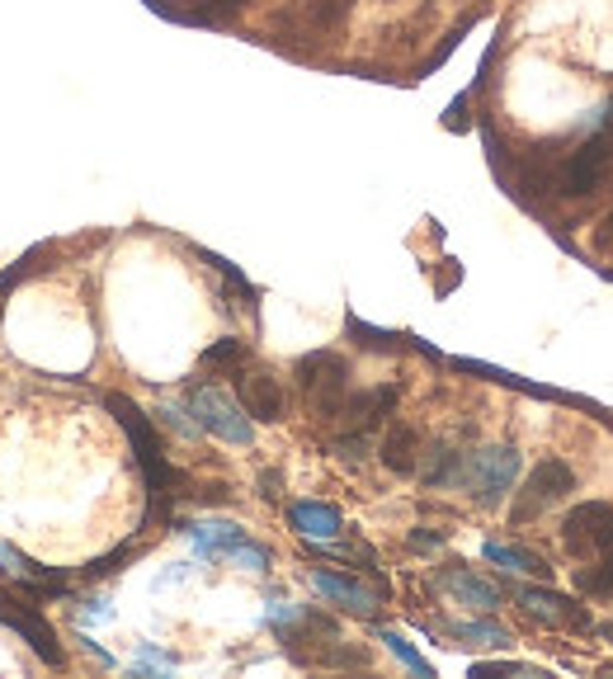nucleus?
I'll use <instances>...</instances> for the list:
<instances>
[{"label":"nucleus","mask_w":613,"mask_h":679,"mask_svg":"<svg viewBox=\"0 0 613 679\" xmlns=\"http://www.w3.org/2000/svg\"><path fill=\"white\" fill-rule=\"evenodd\" d=\"M576 491V472H572V462H562V458H543L534 467L529 477H524V486H519V501L515 509H510V523H534L538 515H548L557 501H566V495Z\"/></svg>","instance_id":"nucleus-4"},{"label":"nucleus","mask_w":613,"mask_h":679,"mask_svg":"<svg viewBox=\"0 0 613 679\" xmlns=\"http://www.w3.org/2000/svg\"><path fill=\"white\" fill-rule=\"evenodd\" d=\"M297 387H303V402L317 420H340V410L350 402V363L331 349H317L297 363Z\"/></svg>","instance_id":"nucleus-1"},{"label":"nucleus","mask_w":613,"mask_h":679,"mask_svg":"<svg viewBox=\"0 0 613 679\" xmlns=\"http://www.w3.org/2000/svg\"><path fill=\"white\" fill-rule=\"evenodd\" d=\"M0 622H10V628L20 632L24 642L34 646V651H38V656L48 661V665H62V646H57L52 628H48V622H42V618L34 614V608H24V604H14V600H5V594H0Z\"/></svg>","instance_id":"nucleus-11"},{"label":"nucleus","mask_w":613,"mask_h":679,"mask_svg":"<svg viewBox=\"0 0 613 679\" xmlns=\"http://www.w3.org/2000/svg\"><path fill=\"white\" fill-rule=\"evenodd\" d=\"M311 585H317L326 600H335L340 608H350V614H373L378 608V594L359 585V580L350 576H335V571H311Z\"/></svg>","instance_id":"nucleus-15"},{"label":"nucleus","mask_w":613,"mask_h":679,"mask_svg":"<svg viewBox=\"0 0 613 679\" xmlns=\"http://www.w3.org/2000/svg\"><path fill=\"white\" fill-rule=\"evenodd\" d=\"M515 481H519V448H510V444H491V448H477L463 458L458 486L473 495L477 505H501Z\"/></svg>","instance_id":"nucleus-2"},{"label":"nucleus","mask_w":613,"mask_h":679,"mask_svg":"<svg viewBox=\"0 0 613 679\" xmlns=\"http://www.w3.org/2000/svg\"><path fill=\"white\" fill-rule=\"evenodd\" d=\"M487 557L495 566H505V571H524V576H538V580H548L552 576V566L538 557V552L529 547H505V543H487Z\"/></svg>","instance_id":"nucleus-19"},{"label":"nucleus","mask_w":613,"mask_h":679,"mask_svg":"<svg viewBox=\"0 0 613 679\" xmlns=\"http://www.w3.org/2000/svg\"><path fill=\"white\" fill-rule=\"evenodd\" d=\"M392 406H396V387H373V392H359V396H350L345 402V424L354 434H368V430H378L382 416H392Z\"/></svg>","instance_id":"nucleus-14"},{"label":"nucleus","mask_w":613,"mask_h":679,"mask_svg":"<svg viewBox=\"0 0 613 679\" xmlns=\"http://www.w3.org/2000/svg\"><path fill=\"white\" fill-rule=\"evenodd\" d=\"M515 600H519L524 614L538 618V622H548V628H590L586 608H580L576 600H566V594H557V590L519 585V590H515Z\"/></svg>","instance_id":"nucleus-9"},{"label":"nucleus","mask_w":613,"mask_h":679,"mask_svg":"<svg viewBox=\"0 0 613 679\" xmlns=\"http://www.w3.org/2000/svg\"><path fill=\"white\" fill-rule=\"evenodd\" d=\"M463 458L467 453H458L453 444H434L430 448V467L420 472L425 486H458L463 481Z\"/></svg>","instance_id":"nucleus-17"},{"label":"nucleus","mask_w":613,"mask_h":679,"mask_svg":"<svg viewBox=\"0 0 613 679\" xmlns=\"http://www.w3.org/2000/svg\"><path fill=\"white\" fill-rule=\"evenodd\" d=\"M449 632L463 637V642H473V646H505L510 642V632L501 622H453Z\"/></svg>","instance_id":"nucleus-21"},{"label":"nucleus","mask_w":613,"mask_h":679,"mask_svg":"<svg viewBox=\"0 0 613 679\" xmlns=\"http://www.w3.org/2000/svg\"><path fill=\"white\" fill-rule=\"evenodd\" d=\"M241 359H246V345H241V340H232V335L204 349V368H241Z\"/></svg>","instance_id":"nucleus-22"},{"label":"nucleus","mask_w":613,"mask_h":679,"mask_svg":"<svg viewBox=\"0 0 613 679\" xmlns=\"http://www.w3.org/2000/svg\"><path fill=\"white\" fill-rule=\"evenodd\" d=\"M378 453H382V462H388V472L416 477L420 472V430H410V424H392Z\"/></svg>","instance_id":"nucleus-16"},{"label":"nucleus","mask_w":613,"mask_h":679,"mask_svg":"<svg viewBox=\"0 0 613 679\" xmlns=\"http://www.w3.org/2000/svg\"><path fill=\"white\" fill-rule=\"evenodd\" d=\"M613 175V113L604 119V127L594 137H586L572 151V161L562 170V194L566 198H586Z\"/></svg>","instance_id":"nucleus-5"},{"label":"nucleus","mask_w":613,"mask_h":679,"mask_svg":"<svg viewBox=\"0 0 613 679\" xmlns=\"http://www.w3.org/2000/svg\"><path fill=\"white\" fill-rule=\"evenodd\" d=\"M109 410L119 416V424L127 430V439H133V453H137V462H142V472H147V486L151 495H165L170 486H175V467L165 462V453H161V439H156L151 430V420L142 416V410L127 402V396H109Z\"/></svg>","instance_id":"nucleus-3"},{"label":"nucleus","mask_w":613,"mask_h":679,"mask_svg":"<svg viewBox=\"0 0 613 679\" xmlns=\"http://www.w3.org/2000/svg\"><path fill=\"white\" fill-rule=\"evenodd\" d=\"M562 543H566V552H576V557H594V552H609V547H613V505L586 501V505L566 509V519H562Z\"/></svg>","instance_id":"nucleus-8"},{"label":"nucleus","mask_w":613,"mask_h":679,"mask_svg":"<svg viewBox=\"0 0 613 679\" xmlns=\"http://www.w3.org/2000/svg\"><path fill=\"white\" fill-rule=\"evenodd\" d=\"M439 585H444L458 604L477 608V614H495V608H501V590H495L491 580H481L477 571H467V566H444V571H439Z\"/></svg>","instance_id":"nucleus-12"},{"label":"nucleus","mask_w":613,"mask_h":679,"mask_svg":"<svg viewBox=\"0 0 613 679\" xmlns=\"http://www.w3.org/2000/svg\"><path fill=\"white\" fill-rule=\"evenodd\" d=\"M378 642H388V646H392L396 656H402V661H406V665H410V670H416V675H430V661H425L420 651L406 642V637H396V632H378Z\"/></svg>","instance_id":"nucleus-23"},{"label":"nucleus","mask_w":613,"mask_h":679,"mask_svg":"<svg viewBox=\"0 0 613 679\" xmlns=\"http://www.w3.org/2000/svg\"><path fill=\"white\" fill-rule=\"evenodd\" d=\"M289 523L303 538H311V543H331V538L345 529V519H340V509L335 505H326V501H293L289 505Z\"/></svg>","instance_id":"nucleus-13"},{"label":"nucleus","mask_w":613,"mask_h":679,"mask_svg":"<svg viewBox=\"0 0 613 679\" xmlns=\"http://www.w3.org/2000/svg\"><path fill=\"white\" fill-rule=\"evenodd\" d=\"M600 632H604V637H609V642H613V622H604V628H600Z\"/></svg>","instance_id":"nucleus-25"},{"label":"nucleus","mask_w":613,"mask_h":679,"mask_svg":"<svg viewBox=\"0 0 613 679\" xmlns=\"http://www.w3.org/2000/svg\"><path fill=\"white\" fill-rule=\"evenodd\" d=\"M189 538L198 557L208 561H236L246 571H269V552L260 543H250L246 529H236V523H189Z\"/></svg>","instance_id":"nucleus-6"},{"label":"nucleus","mask_w":613,"mask_h":679,"mask_svg":"<svg viewBox=\"0 0 613 679\" xmlns=\"http://www.w3.org/2000/svg\"><path fill=\"white\" fill-rule=\"evenodd\" d=\"M434 543H439V533H416V538H410V547H420V552L434 547Z\"/></svg>","instance_id":"nucleus-24"},{"label":"nucleus","mask_w":613,"mask_h":679,"mask_svg":"<svg viewBox=\"0 0 613 679\" xmlns=\"http://www.w3.org/2000/svg\"><path fill=\"white\" fill-rule=\"evenodd\" d=\"M609 236H613V212H609Z\"/></svg>","instance_id":"nucleus-26"},{"label":"nucleus","mask_w":613,"mask_h":679,"mask_svg":"<svg viewBox=\"0 0 613 679\" xmlns=\"http://www.w3.org/2000/svg\"><path fill=\"white\" fill-rule=\"evenodd\" d=\"M236 387H241V406H246L250 420H260V424L283 420L289 396H283V382L274 373H265V368H255V373H236Z\"/></svg>","instance_id":"nucleus-10"},{"label":"nucleus","mask_w":613,"mask_h":679,"mask_svg":"<svg viewBox=\"0 0 613 679\" xmlns=\"http://www.w3.org/2000/svg\"><path fill=\"white\" fill-rule=\"evenodd\" d=\"M576 585H580V594H590V600H609L613 594V547H609V557L600 566H580Z\"/></svg>","instance_id":"nucleus-20"},{"label":"nucleus","mask_w":613,"mask_h":679,"mask_svg":"<svg viewBox=\"0 0 613 679\" xmlns=\"http://www.w3.org/2000/svg\"><path fill=\"white\" fill-rule=\"evenodd\" d=\"M189 416L198 420V430L218 434V439H226V444H250L255 439L250 416H241V406L218 387H194L189 392Z\"/></svg>","instance_id":"nucleus-7"},{"label":"nucleus","mask_w":613,"mask_h":679,"mask_svg":"<svg viewBox=\"0 0 613 679\" xmlns=\"http://www.w3.org/2000/svg\"><path fill=\"white\" fill-rule=\"evenodd\" d=\"M0 561H5V571L20 580V585H28V590H62V576H57V571H42V566H34L28 557H20V552L5 547V543H0Z\"/></svg>","instance_id":"nucleus-18"}]
</instances>
